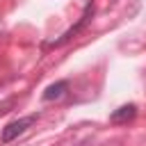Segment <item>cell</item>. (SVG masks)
Masks as SVG:
<instances>
[{
	"mask_svg": "<svg viewBox=\"0 0 146 146\" xmlns=\"http://www.w3.org/2000/svg\"><path fill=\"white\" fill-rule=\"evenodd\" d=\"M36 121V114H30V116H23V119H16V121H11L9 125H5L2 128V135H0V139H2V144H9V141H14L18 135H23L32 123Z\"/></svg>",
	"mask_w": 146,
	"mask_h": 146,
	"instance_id": "6da1fadb",
	"label": "cell"
},
{
	"mask_svg": "<svg viewBox=\"0 0 146 146\" xmlns=\"http://www.w3.org/2000/svg\"><path fill=\"white\" fill-rule=\"evenodd\" d=\"M91 14H94V5H91V2H89V5H87V7H84V14H82V16H80V21H78V23H75V25H73V27H68V30H66V32H64V34H62V36H59V39H57V41H52V43H50V46H62V43H66V41H68V39H71V36H73V34H78V32H80V30H82V27H84V25H87V21H89V18H91Z\"/></svg>",
	"mask_w": 146,
	"mask_h": 146,
	"instance_id": "7a4b0ae2",
	"label": "cell"
},
{
	"mask_svg": "<svg viewBox=\"0 0 146 146\" xmlns=\"http://www.w3.org/2000/svg\"><path fill=\"white\" fill-rule=\"evenodd\" d=\"M135 114H137V107L130 103V105H121L119 110H114L112 114H110V121L112 123H128L130 119H135Z\"/></svg>",
	"mask_w": 146,
	"mask_h": 146,
	"instance_id": "3957f363",
	"label": "cell"
},
{
	"mask_svg": "<svg viewBox=\"0 0 146 146\" xmlns=\"http://www.w3.org/2000/svg\"><path fill=\"white\" fill-rule=\"evenodd\" d=\"M66 91H68V82H66V80H59V82L46 87V91H43V100H57V98H62Z\"/></svg>",
	"mask_w": 146,
	"mask_h": 146,
	"instance_id": "277c9868",
	"label": "cell"
}]
</instances>
